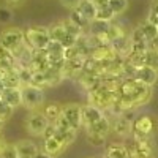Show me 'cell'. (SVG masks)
Returning a JSON list of instances; mask_svg holds the SVG:
<instances>
[{
	"instance_id": "1",
	"label": "cell",
	"mask_w": 158,
	"mask_h": 158,
	"mask_svg": "<svg viewBox=\"0 0 158 158\" xmlns=\"http://www.w3.org/2000/svg\"><path fill=\"white\" fill-rule=\"evenodd\" d=\"M24 36H25V43L33 51H44L51 43L49 30L43 25H30V27L24 30Z\"/></svg>"
},
{
	"instance_id": "2",
	"label": "cell",
	"mask_w": 158,
	"mask_h": 158,
	"mask_svg": "<svg viewBox=\"0 0 158 158\" xmlns=\"http://www.w3.org/2000/svg\"><path fill=\"white\" fill-rule=\"evenodd\" d=\"M25 43V36H24V30L18 29V27H10L0 32V46L5 48L10 52H15Z\"/></svg>"
},
{
	"instance_id": "3",
	"label": "cell",
	"mask_w": 158,
	"mask_h": 158,
	"mask_svg": "<svg viewBox=\"0 0 158 158\" xmlns=\"http://www.w3.org/2000/svg\"><path fill=\"white\" fill-rule=\"evenodd\" d=\"M22 92V106H25L29 111H40L44 104V90L38 89L35 85H24L21 89Z\"/></svg>"
},
{
	"instance_id": "4",
	"label": "cell",
	"mask_w": 158,
	"mask_h": 158,
	"mask_svg": "<svg viewBox=\"0 0 158 158\" xmlns=\"http://www.w3.org/2000/svg\"><path fill=\"white\" fill-rule=\"evenodd\" d=\"M156 122L152 115H139L133 120V138L135 139H147L152 138L153 131H155Z\"/></svg>"
},
{
	"instance_id": "5",
	"label": "cell",
	"mask_w": 158,
	"mask_h": 158,
	"mask_svg": "<svg viewBox=\"0 0 158 158\" xmlns=\"http://www.w3.org/2000/svg\"><path fill=\"white\" fill-rule=\"evenodd\" d=\"M48 127L49 122L41 111H30L25 117V130L32 136H43Z\"/></svg>"
},
{
	"instance_id": "6",
	"label": "cell",
	"mask_w": 158,
	"mask_h": 158,
	"mask_svg": "<svg viewBox=\"0 0 158 158\" xmlns=\"http://www.w3.org/2000/svg\"><path fill=\"white\" fill-rule=\"evenodd\" d=\"M131 112H125L120 115H114L111 120V131L120 138H127L133 133V117H130Z\"/></svg>"
},
{
	"instance_id": "7",
	"label": "cell",
	"mask_w": 158,
	"mask_h": 158,
	"mask_svg": "<svg viewBox=\"0 0 158 158\" xmlns=\"http://www.w3.org/2000/svg\"><path fill=\"white\" fill-rule=\"evenodd\" d=\"M130 155L131 158H155V144L152 138L135 139L133 146L130 147Z\"/></svg>"
},
{
	"instance_id": "8",
	"label": "cell",
	"mask_w": 158,
	"mask_h": 158,
	"mask_svg": "<svg viewBox=\"0 0 158 158\" xmlns=\"http://www.w3.org/2000/svg\"><path fill=\"white\" fill-rule=\"evenodd\" d=\"M62 117L70 123L71 128L76 131L82 127V104L77 103H68L62 106Z\"/></svg>"
},
{
	"instance_id": "9",
	"label": "cell",
	"mask_w": 158,
	"mask_h": 158,
	"mask_svg": "<svg viewBox=\"0 0 158 158\" xmlns=\"http://www.w3.org/2000/svg\"><path fill=\"white\" fill-rule=\"evenodd\" d=\"M120 56L115 52V49L111 46V44H101V46H95L90 52V57L92 60H95L97 63H101V65H106V63H111L114 62L115 59H118Z\"/></svg>"
},
{
	"instance_id": "10",
	"label": "cell",
	"mask_w": 158,
	"mask_h": 158,
	"mask_svg": "<svg viewBox=\"0 0 158 158\" xmlns=\"http://www.w3.org/2000/svg\"><path fill=\"white\" fill-rule=\"evenodd\" d=\"M133 79H136L138 82L147 85V87H152L158 81V71L150 68V67H144V65H141V67L135 68Z\"/></svg>"
},
{
	"instance_id": "11",
	"label": "cell",
	"mask_w": 158,
	"mask_h": 158,
	"mask_svg": "<svg viewBox=\"0 0 158 158\" xmlns=\"http://www.w3.org/2000/svg\"><path fill=\"white\" fill-rule=\"evenodd\" d=\"M65 150H67V146L57 136H51V138L43 141V153L48 155L49 158H57Z\"/></svg>"
},
{
	"instance_id": "12",
	"label": "cell",
	"mask_w": 158,
	"mask_h": 158,
	"mask_svg": "<svg viewBox=\"0 0 158 158\" xmlns=\"http://www.w3.org/2000/svg\"><path fill=\"white\" fill-rule=\"evenodd\" d=\"M109 133H111V118L108 115H104L95 125L85 128V136H97V138L108 139Z\"/></svg>"
},
{
	"instance_id": "13",
	"label": "cell",
	"mask_w": 158,
	"mask_h": 158,
	"mask_svg": "<svg viewBox=\"0 0 158 158\" xmlns=\"http://www.w3.org/2000/svg\"><path fill=\"white\" fill-rule=\"evenodd\" d=\"M104 115L106 114L100 111L98 108L90 106V104H82V127H84V130L95 125L97 122H100Z\"/></svg>"
},
{
	"instance_id": "14",
	"label": "cell",
	"mask_w": 158,
	"mask_h": 158,
	"mask_svg": "<svg viewBox=\"0 0 158 158\" xmlns=\"http://www.w3.org/2000/svg\"><path fill=\"white\" fill-rule=\"evenodd\" d=\"M15 146H16L19 158H35L40 153V147L32 139H21L15 142Z\"/></svg>"
},
{
	"instance_id": "15",
	"label": "cell",
	"mask_w": 158,
	"mask_h": 158,
	"mask_svg": "<svg viewBox=\"0 0 158 158\" xmlns=\"http://www.w3.org/2000/svg\"><path fill=\"white\" fill-rule=\"evenodd\" d=\"M0 98H2L6 104H10L13 109L22 106V92H21V89H16V87H5V90L2 92Z\"/></svg>"
},
{
	"instance_id": "16",
	"label": "cell",
	"mask_w": 158,
	"mask_h": 158,
	"mask_svg": "<svg viewBox=\"0 0 158 158\" xmlns=\"http://www.w3.org/2000/svg\"><path fill=\"white\" fill-rule=\"evenodd\" d=\"M103 158H131L130 149L123 144H111L108 146Z\"/></svg>"
},
{
	"instance_id": "17",
	"label": "cell",
	"mask_w": 158,
	"mask_h": 158,
	"mask_svg": "<svg viewBox=\"0 0 158 158\" xmlns=\"http://www.w3.org/2000/svg\"><path fill=\"white\" fill-rule=\"evenodd\" d=\"M68 19H70L73 24H76L84 33H89V30H90V24H92V22H90L87 18H84V16H82V13L79 11L77 8L70 11V18H68Z\"/></svg>"
},
{
	"instance_id": "18",
	"label": "cell",
	"mask_w": 158,
	"mask_h": 158,
	"mask_svg": "<svg viewBox=\"0 0 158 158\" xmlns=\"http://www.w3.org/2000/svg\"><path fill=\"white\" fill-rule=\"evenodd\" d=\"M139 32L142 33V36L144 38H146V41L150 44L152 41H153V40L158 36V29H156V25L153 24V22H150V21H144L141 25H139Z\"/></svg>"
},
{
	"instance_id": "19",
	"label": "cell",
	"mask_w": 158,
	"mask_h": 158,
	"mask_svg": "<svg viewBox=\"0 0 158 158\" xmlns=\"http://www.w3.org/2000/svg\"><path fill=\"white\" fill-rule=\"evenodd\" d=\"M41 112L44 114V117L48 118L49 123H54V122H57V118L62 115V104H59V103H49V104H46V106L43 108Z\"/></svg>"
},
{
	"instance_id": "20",
	"label": "cell",
	"mask_w": 158,
	"mask_h": 158,
	"mask_svg": "<svg viewBox=\"0 0 158 158\" xmlns=\"http://www.w3.org/2000/svg\"><path fill=\"white\" fill-rule=\"evenodd\" d=\"M77 10L82 13V16L87 18L90 22H94L97 19V6L90 2V0H81V3H79Z\"/></svg>"
},
{
	"instance_id": "21",
	"label": "cell",
	"mask_w": 158,
	"mask_h": 158,
	"mask_svg": "<svg viewBox=\"0 0 158 158\" xmlns=\"http://www.w3.org/2000/svg\"><path fill=\"white\" fill-rule=\"evenodd\" d=\"M142 65L144 67H150L153 70L158 71V52H155L153 49H147L146 54L142 56Z\"/></svg>"
},
{
	"instance_id": "22",
	"label": "cell",
	"mask_w": 158,
	"mask_h": 158,
	"mask_svg": "<svg viewBox=\"0 0 158 158\" xmlns=\"http://www.w3.org/2000/svg\"><path fill=\"white\" fill-rule=\"evenodd\" d=\"M108 6L114 13V16H120L122 13L128 8V0H109Z\"/></svg>"
},
{
	"instance_id": "23",
	"label": "cell",
	"mask_w": 158,
	"mask_h": 158,
	"mask_svg": "<svg viewBox=\"0 0 158 158\" xmlns=\"http://www.w3.org/2000/svg\"><path fill=\"white\" fill-rule=\"evenodd\" d=\"M114 13L111 11L109 6H103L97 10V19L95 21H101V22H112L114 21Z\"/></svg>"
},
{
	"instance_id": "24",
	"label": "cell",
	"mask_w": 158,
	"mask_h": 158,
	"mask_svg": "<svg viewBox=\"0 0 158 158\" xmlns=\"http://www.w3.org/2000/svg\"><path fill=\"white\" fill-rule=\"evenodd\" d=\"M13 112H15V109L0 98V122L5 123L6 120H10V117L13 115Z\"/></svg>"
},
{
	"instance_id": "25",
	"label": "cell",
	"mask_w": 158,
	"mask_h": 158,
	"mask_svg": "<svg viewBox=\"0 0 158 158\" xmlns=\"http://www.w3.org/2000/svg\"><path fill=\"white\" fill-rule=\"evenodd\" d=\"M0 158H19L18 155V150H16V146L15 144H10L6 142L3 149L0 150Z\"/></svg>"
},
{
	"instance_id": "26",
	"label": "cell",
	"mask_w": 158,
	"mask_h": 158,
	"mask_svg": "<svg viewBox=\"0 0 158 158\" xmlns=\"http://www.w3.org/2000/svg\"><path fill=\"white\" fill-rule=\"evenodd\" d=\"M11 18H13V13L10 8H6V6L0 8V22H8Z\"/></svg>"
},
{
	"instance_id": "27",
	"label": "cell",
	"mask_w": 158,
	"mask_h": 158,
	"mask_svg": "<svg viewBox=\"0 0 158 158\" xmlns=\"http://www.w3.org/2000/svg\"><path fill=\"white\" fill-rule=\"evenodd\" d=\"M59 2H60L65 8H68V10L71 11V10H76V8L79 6L81 0H59Z\"/></svg>"
},
{
	"instance_id": "28",
	"label": "cell",
	"mask_w": 158,
	"mask_h": 158,
	"mask_svg": "<svg viewBox=\"0 0 158 158\" xmlns=\"http://www.w3.org/2000/svg\"><path fill=\"white\" fill-rule=\"evenodd\" d=\"M92 3H94L95 6H97V10L98 8H103V6H108L109 5V0H90Z\"/></svg>"
},
{
	"instance_id": "29",
	"label": "cell",
	"mask_w": 158,
	"mask_h": 158,
	"mask_svg": "<svg viewBox=\"0 0 158 158\" xmlns=\"http://www.w3.org/2000/svg\"><path fill=\"white\" fill-rule=\"evenodd\" d=\"M5 2H6L10 6H21V5H24L25 0H5Z\"/></svg>"
},
{
	"instance_id": "30",
	"label": "cell",
	"mask_w": 158,
	"mask_h": 158,
	"mask_svg": "<svg viewBox=\"0 0 158 158\" xmlns=\"http://www.w3.org/2000/svg\"><path fill=\"white\" fill-rule=\"evenodd\" d=\"M149 48H150V49H153L155 52H158V36H156V38L153 40V41L149 44Z\"/></svg>"
},
{
	"instance_id": "31",
	"label": "cell",
	"mask_w": 158,
	"mask_h": 158,
	"mask_svg": "<svg viewBox=\"0 0 158 158\" xmlns=\"http://www.w3.org/2000/svg\"><path fill=\"white\" fill-rule=\"evenodd\" d=\"M147 21L153 22V24L156 25V29H158V15H156V16H153V18H147Z\"/></svg>"
},
{
	"instance_id": "32",
	"label": "cell",
	"mask_w": 158,
	"mask_h": 158,
	"mask_svg": "<svg viewBox=\"0 0 158 158\" xmlns=\"http://www.w3.org/2000/svg\"><path fill=\"white\" fill-rule=\"evenodd\" d=\"M5 144H6V141L2 138V135H0V150H2L3 149V146H5Z\"/></svg>"
},
{
	"instance_id": "33",
	"label": "cell",
	"mask_w": 158,
	"mask_h": 158,
	"mask_svg": "<svg viewBox=\"0 0 158 158\" xmlns=\"http://www.w3.org/2000/svg\"><path fill=\"white\" fill-rule=\"evenodd\" d=\"M35 158H49V156H48V155H44L43 152H40V153H38V155H36Z\"/></svg>"
},
{
	"instance_id": "34",
	"label": "cell",
	"mask_w": 158,
	"mask_h": 158,
	"mask_svg": "<svg viewBox=\"0 0 158 158\" xmlns=\"http://www.w3.org/2000/svg\"><path fill=\"white\" fill-rule=\"evenodd\" d=\"M5 90V85H3V82L2 81H0V95H2V92Z\"/></svg>"
},
{
	"instance_id": "35",
	"label": "cell",
	"mask_w": 158,
	"mask_h": 158,
	"mask_svg": "<svg viewBox=\"0 0 158 158\" xmlns=\"http://www.w3.org/2000/svg\"><path fill=\"white\" fill-rule=\"evenodd\" d=\"M3 125H5L3 122H0V135H2V131H3Z\"/></svg>"
},
{
	"instance_id": "36",
	"label": "cell",
	"mask_w": 158,
	"mask_h": 158,
	"mask_svg": "<svg viewBox=\"0 0 158 158\" xmlns=\"http://www.w3.org/2000/svg\"><path fill=\"white\" fill-rule=\"evenodd\" d=\"M155 2H156V3H158V0H155Z\"/></svg>"
}]
</instances>
